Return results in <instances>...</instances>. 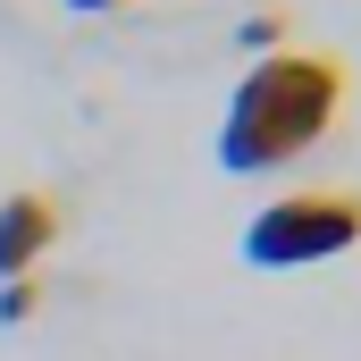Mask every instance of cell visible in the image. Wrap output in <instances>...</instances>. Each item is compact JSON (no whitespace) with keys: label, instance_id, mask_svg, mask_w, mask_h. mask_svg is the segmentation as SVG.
<instances>
[{"label":"cell","instance_id":"3","mask_svg":"<svg viewBox=\"0 0 361 361\" xmlns=\"http://www.w3.org/2000/svg\"><path fill=\"white\" fill-rule=\"evenodd\" d=\"M59 244V202L51 193H8L0 202V286L34 277V261Z\"/></svg>","mask_w":361,"mask_h":361},{"label":"cell","instance_id":"5","mask_svg":"<svg viewBox=\"0 0 361 361\" xmlns=\"http://www.w3.org/2000/svg\"><path fill=\"white\" fill-rule=\"evenodd\" d=\"M34 311H42V286H34V277H8V286H0V328H25Z\"/></svg>","mask_w":361,"mask_h":361},{"label":"cell","instance_id":"1","mask_svg":"<svg viewBox=\"0 0 361 361\" xmlns=\"http://www.w3.org/2000/svg\"><path fill=\"white\" fill-rule=\"evenodd\" d=\"M336 118H345V68L319 51H269V59H252V76L235 85L227 118H219V169L227 177L286 169Z\"/></svg>","mask_w":361,"mask_h":361},{"label":"cell","instance_id":"4","mask_svg":"<svg viewBox=\"0 0 361 361\" xmlns=\"http://www.w3.org/2000/svg\"><path fill=\"white\" fill-rule=\"evenodd\" d=\"M235 42H244L252 59H269V51H286V8H261V17H244V25H235Z\"/></svg>","mask_w":361,"mask_h":361},{"label":"cell","instance_id":"2","mask_svg":"<svg viewBox=\"0 0 361 361\" xmlns=\"http://www.w3.org/2000/svg\"><path fill=\"white\" fill-rule=\"evenodd\" d=\"M353 244H361V193H277L269 210L244 227V261L252 269L345 261Z\"/></svg>","mask_w":361,"mask_h":361},{"label":"cell","instance_id":"6","mask_svg":"<svg viewBox=\"0 0 361 361\" xmlns=\"http://www.w3.org/2000/svg\"><path fill=\"white\" fill-rule=\"evenodd\" d=\"M68 8H85V17H101V8H118V0H68Z\"/></svg>","mask_w":361,"mask_h":361}]
</instances>
